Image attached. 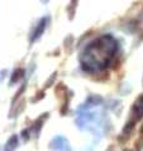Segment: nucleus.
Wrapping results in <instances>:
<instances>
[{
  "mask_svg": "<svg viewBox=\"0 0 143 151\" xmlns=\"http://www.w3.org/2000/svg\"><path fill=\"white\" fill-rule=\"evenodd\" d=\"M117 50V42L110 35H103L86 47L81 55V64L85 70L96 72L108 67Z\"/></svg>",
  "mask_w": 143,
  "mask_h": 151,
  "instance_id": "obj_1",
  "label": "nucleus"
}]
</instances>
